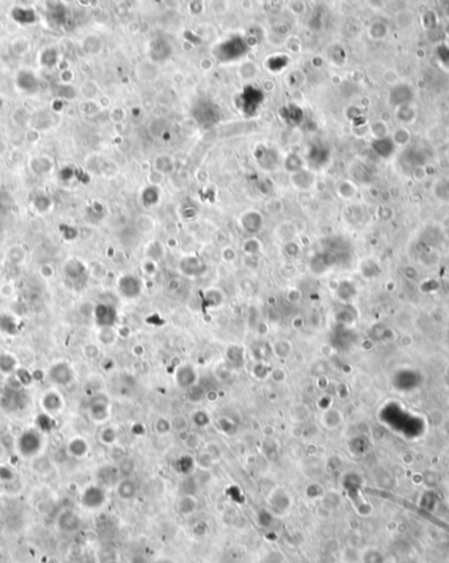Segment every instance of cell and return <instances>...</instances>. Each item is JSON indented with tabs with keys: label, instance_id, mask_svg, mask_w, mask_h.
<instances>
[{
	"label": "cell",
	"instance_id": "obj_1",
	"mask_svg": "<svg viewBox=\"0 0 449 563\" xmlns=\"http://www.w3.org/2000/svg\"><path fill=\"white\" fill-rule=\"evenodd\" d=\"M29 401V394L17 381L16 383H8L0 392V408L8 413L23 411L28 407Z\"/></svg>",
	"mask_w": 449,
	"mask_h": 563
},
{
	"label": "cell",
	"instance_id": "obj_2",
	"mask_svg": "<svg viewBox=\"0 0 449 563\" xmlns=\"http://www.w3.org/2000/svg\"><path fill=\"white\" fill-rule=\"evenodd\" d=\"M43 433L37 428H29L21 432L16 440V450L23 458H34L43 449Z\"/></svg>",
	"mask_w": 449,
	"mask_h": 563
},
{
	"label": "cell",
	"instance_id": "obj_3",
	"mask_svg": "<svg viewBox=\"0 0 449 563\" xmlns=\"http://www.w3.org/2000/svg\"><path fill=\"white\" fill-rule=\"evenodd\" d=\"M106 501V492L104 490V487L99 486V484H92L88 486L86 490L82 492L80 496V503L86 509L89 510H96L105 504Z\"/></svg>",
	"mask_w": 449,
	"mask_h": 563
},
{
	"label": "cell",
	"instance_id": "obj_4",
	"mask_svg": "<svg viewBox=\"0 0 449 563\" xmlns=\"http://www.w3.org/2000/svg\"><path fill=\"white\" fill-rule=\"evenodd\" d=\"M47 378L57 386H69L74 382L75 374L67 362H57L47 371Z\"/></svg>",
	"mask_w": 449,
	"mask_h": 563
},
{
	"label": "cell",
	"instance_id": "obj_5",
	"mask_svg": "<svg viewBox=\"0 0 449 563\" xmlns=\"http://www.w3.org/2000/svg\"><path fill=\"white\" fill-rule=\"evenodd\" d=\"M93 317L97 326L101 329H110L117 322V311L113 305L100 303L95 307Z\"/></svg>",
	"mask_w": 449,
	"mask_h": 563
},
{
	"label": "cell",
	"instance_id": "obj_6",
	"mask_svg": "<svg viewBox=\"0 0 449 563\" xmlns=\"http://www.w3.org/2000/svg\"><path fill=\"white\" fill-rule=\"evenodd\" d=\"M57 527L63 533H74L82 527V519L75 510L65 509L58 514Z\"/></svg>",
	"mask_w": 449,
	"mask_h": 563
},
{
	"label": "cell",
	"instance_id": "obj_7",
	"mask_svg": "<svg viewBox=\"0 0 449 563\" xmlns=\"http://www.w3.org/2000/svg\"><path fill=\"white\" fill-rule=\"evenodd\" d=\"M88 412L91 418L97 423L105 421L109 416V401L102 395H96L88 404Z\"/></svg>",
	"mask_w": 449,
	"mask_h": 563
},
{
	"label": "cell",
	"instance_id": "obj_8",
	"mask_svg": "<svg viewBox=\"0 0 449 563\" xmlns=\"http://www.w3.org/2000/svg\"><path fill=\"white\" fill-rule=\"evenodd\" d=\"M119 289L125 298L134 299L142 291V283L136 276L126 275V276H123V278L120 279Z\"/></svg>",
	"mask_w": 449,
	"mask_h": 563
},
{
	"label": "cell",
	"instance_id": "obj_9",
	"mask_svg": "<svg viewBox=\"0 0 449 563\" xmlns=\"http://www.w3.org/2000/svg\"><path fill=\"white\" fill-rule=\"evenodd\" d=\"M43 411L47 414H55L60 413L63 409V398L61 396L58 392L55 391H49L43 395L42 400H41Z\"/></svg>",
	"mask_w": 449,
	"mask_h": 563
},
{
	"label": "cell",
	"instance_id": "obj_10",
	"mask_svg": "<svg viewBox=\"0 0 449 563\" xmlns=\"http://www.w3.org/2000/svg\"><path fill=\"white\" fill-rule=\"evenodd\" d=\"M197 381V374L191 364H183L176 371V383L180 388L193 387Z\"/></svg>",
	"mask_w": 449,
	"mask_h": 563
},
{
	"label": "cell",
	"instance_id": "obj_11",
	"mask_svg": "<svg viewBox=\"0 0 449 563\" xmlns=\"http://www.w3.org/2000/svg\"><path fill=\"white\" fill-rule=\"evenodd\" d=\"M271 504L274 513H285L291 507V497L283 490H276L271 496Z\"/></svg>",
	"mask_w": 449,
	"mask_h": 563
},
{
	"label": "cell",
	"instance_id": "obj_12",
	"mask_svg": "<svg viewBox=\"0 0 449 563\" xmlns=\"http://www.w3.org/2000/svg\"><path fill=\"white\" fill-rule=\"evenodd\" d=\"M88 450H89L88 444H87V441L83 437L71 438L69 444H67V451H69L70 455L74 458L86 457Z\"/></svg>",
	"mask_w": 449,
	"mask_h": 563
},
{
	"label": "cell",
	"instance_id": "obj_13",
	"mask_svg": "<svg viewBox=\"0 0 449 563\" xmlns=\"http://www.w3.org/2000/svg\"><path fill=\"white\" fill-rule=\"evenodd\" d=\"M116 491L120 499H123V500H132L137 495V486L134 482L126 478V479H123V481H120L117 483Z\"/></svg>",
	"mask_w": 449,
	"mask_h": 563
},
{
	"label": "cell",
	"instance_id": "obj_14",
	"mask_svg": "<svg viewBox=\"0 0 449 563\" xmlns=\"http://www.w3.org/2000/svg\"><path fill=\"white\" fill-rule=\"evenodd\" d=\"M17 368V361L14 355L0 354V371L3 374H15Z\"/></svg>",
	"mask_w": 449,
	"mask_h": 563
},
{
	"label": "cell",
	"instance_id": "obj_15",
	"mask_svg": "<svg viewBox=\"0 0 449 563\" xmlns=\"http://www.w3.org/2000/svg\"><path fill=\"white\" fill-rule=\"evenodd\" d=\"M226 357H228V361L230 362V363L234 364L235 367H239V366L243 363L245 351H243V349H242L241 346L232 345V346H229L228 351H226Z\"/></svg>",
	"mask_w": 449,
	"mask_h": 563
},
{
	"label": "cell",
	"instance_id": "obj_16",
	"mask_svg": "<svg viewBox=\"0 0 449 563\" xmlns=\"http://www.w3.org/2000/svg\"><path fill=\"white\" fill-rule=\"evenodd\" d=\"M0 331H3L4 333H8V335H16L19 332V326H17V322H15V320L11 316H2L0 317Z\"/></svg>",
	"mask_w": 449,
	"mask_h": 563
},
{
	"label": "cell",
	"instance_id": "obj_17",
	"mask_svg": "<svg viewBox=\"0 0 449 563\" xmlns=\"http://www.w3.org/2000/svg\"><path fill=\"white\" fill-rule=\"evenodd\" d=\"M37 429L38 431H41L42 433H45V432L47 431H51L53 429V418H51V416L47 413H41L38 414V417H37Z\"/></svg>",
	"mask_w": 449,
	"mask_h": 563
},
{
	"label": "cell",
	"instance_id": "obj_18",
	"mask_svg": "<svg viewBox=\"0 0 449 563\" xmlns=\"http://www.w3.org/2000/svg\"><path fill=\"white\" fill-rule=\"evenodd\" d=\"M15 379L20 383V386L27 387V386L32 385V382H33V375L30 374V371H28L27 368L19 367L16 370V372H15Z\"/></svg>",
	"mask_w": 449,
	"mask_h": 563
},
{
	"label": "cell",
	"instance_id": "obj_19",
	"mask_svg": "<svg viewBox=\"0 0 449 563\" xmlns=\"http://www.w3.org/2000/svg\"><path fill=\"white\" fill-rule=\"evenodd\" d=\"M256 520H258L260 527H271L272 524H273L274 516L269 510L260 509L258 512V514H256Z\"/></svg>",
	"mask_w": 449,
	"mask_h": 563
},
{
	"label": "cell",
	"instance_id": "obj_20",
	"mask_svg": "<svg viewBox=\"0 0 449 563\" xmlns=\"http://www.w3.org/2000/svg\"><path fill=\"white\" fill-rule=\"evenodd\" d=\"M195 467V462L192 459V457L189 455H183L182 458H179L178 460V470L183 474H188L191 473L192 468Z\"/></svg>",
	"mask_w": 449,
	"mask_h": 563
},
{
	"label": "cell",
	"instance_id": "obj_21",
	"mask_svg": "<svg viewBox=\"0 0 449 563\" xmlns=\"http://www.w3.org/2000/svg\"><path fill=\"white\" fill-rule=\"evenodd\" d=\"M192 421H193V424H195L196 427L204 428L206 427V425H209V423H210V417H209V414L206 413V412L196 411L195 413L192 414Z\"/></svg>",
	"mask_w": 449,
	"mask_h": 563
},
{
	"label": "cell",
	"instance_id": "obj_22",
	"mask_svg": "<svg viewBox=\"0 0 449 563\" xmlns=\"http://www.w3.org/2000/svg\"><path fill=\"white\" fill-rule=\"evenodd\" d=\"M196 508V501L191 496H184L179 504V509L183 514H191Z\"/></svg>",
	"mask_w": 449,
	"mask_h": 563
},
{
	"label": "cell",
	"instance_id": "obj_23",
	"mask_svg": "<svg viewBox=\"0 0 449 563\" xmlns=\"http://www.w3.org/2000/svg\"><path fill=\"white\" fill-rule=\"evenodd\" d=\"M100 440H101L102 444L105 445L115 444L117 440V432L115 431L113 428H105V429H102L101 433H100Z\"/></svg>",
	"mask_w": 449,
	"mask_h": 563
},
{
	"label": "cell",
	"instance_id": "obj_24",
	"mask_svg": "<svg viewBox=\"0 0 449 563\" xmlns=\"http://www.w3.org/2000/svg\"><path fill=\"white\" fill-rule=\"evenodd\" d=\"M15 471L7 464H0V482L14 481Z\"/></svg>",
	"mask_w": 449,
	"mask_h": 563
},
{
	"label": "cell",
	"instance_id": "obj_25",
	"mask_svg": "<svg viewBox=\"0 0 449 563\" xmlns=\"http://www.w3.org/2000/svg\"><path fill=\"white\" fill-rule=\"evenodd\" d=\"M171 423L169 420H165V418H159L158 423H156V431L160 434L169 433L171 431Z\"/></svg>",
	"mask_w": 449,
	"mask_h": 563
},
{
	"label": "cell",
	"instance_id": "obj_26",
	"mask_svg": "<svg viewBox=\"0 0 449 563\" xmlns=\"http://www.w3.org/2000/svg\"><path fill=\"white\" fill-rule=\"evenodd\" d=\"M318 490H320V487L318 486V484H310L309 487L306 488V495L307 497H310V499H314V497H318L320 495V492H317Z\"/></svg>",
	"mask_w": 449,
	"mask_h": 563
},
{
	"label": "cell",
	"instance_id": "obj_27",
	"mask_svg": "<svg viewBox=\"0 0 449 563\" xmlns=\"http://www.w3.org/2000/svg\"><path fill=\"white\" fill-rule=\"evenodd\" d=\"M78 563H96L95 558L91 554H84L80 556V559L78 560Z\"/></svg>",
	"mask_w": 449,
	"mask_h": 563
},
{
	"label": "cell",
	"instance_id": "obj_28",
	"mask_svg": "<svg viewBox=\"0 0 449 563\" xmlns=\"http://www.w3.org/2000/svg\"><path fill=\"white\" fill-rule=\"evenodd\" d=\"M156 563H172V562H170V560H159V562Z\"/></svg>",
	"mask_w": 449,
	"mask_h": 563
}]
</instances>
